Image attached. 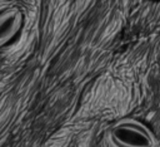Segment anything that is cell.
<instances>
[{
	"mask_svg": "<svg viewBox=\"0 0 160 147\" xmlns=\"http://www.w3.org/2000/svg\"><path fill=\"white\" fill-rule=\"evenodd\" d=\"M24 23L22 13L16 6H10L0 11V46L12 40L21 30Z\"/></svg>",
	"mask_w": 160,
	"mask_h": 147,
	"instance_id": "cell-2",
	"label": "cell"
},
{
	"mask_svg": "<svg viewBox=\"0 0 160 147\" xmlns=\"http://www.w3.org/2000/svg\"><path fill=\"white\" fill-rule=\"evenodd\" d=\"M108 141L119 147H149L158 144L154 132L141 121L125 117L112 123L108 129Z\"/></svg>",
	"mask_w": 160,
	"mask_h": 147,
	"instance_id": "cell-1",
	"label": "cell"
}]
</instances>
